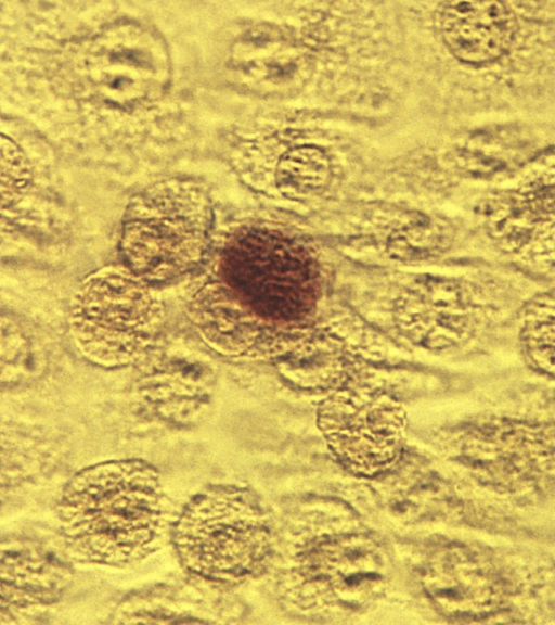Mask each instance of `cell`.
Instances as JSON below:
<instances>
[{
	"label": "cell",
	"instance_id": "1",
	"mask_svg": "<svg viewBox=\"0 0 555 625\" xmlns=\"http://www.w3.org/2000/svg\"><path fill=\"white\" fill-rule=\"evenodd\" d=\"M319 272L308 252L281 234L244 228L216 252L206 280L188 303L198 334L223 355L250 354L262 324L306 317L317 302Z\"/></svg>",
	"mask_w": 555,
	"mask_h": 625
},
{
	"label": "cell",
	"instance_id": "13",
	"mask_svg": "<svg viewBox=\"0 0 555 625\" xmlns=\"http://www.w3.org/2000/svg\"><path fill=\"white\" fill-rule=\"evenodd\" d=\"M331 163L315 146H297L287 151L276 167V183L289 195H305L323 189L330 181Z\"/></svg>",
	"mask_w": 555,
	"mask_h": 625
},
{
	"label": "cell",
	"instance_id": "12",
	"mask_svg": "<svg viewBox=\"0 0 555 625\" xmlns=\"http://www.w3.org/2000/svg\"><path fill=\"white\" fill-rule=\"evenodd\" d=\"M512 326L524 365L541 377L555 379V286L532 292Z\"/></svg>",
	"mask_w": 555,
	"mask_h": 625
},
{
	"label": "cell",
	"instance_id": "2",
	"mask_svg": "<svg viewBox=\"0 0 555 625\" xmlns=\"http://www.w3.org/2000/svg\"><path fill=\"white\" fill-rule=\"evenodd\" d=\"M59 514L70 550L109 565L151 553L167 521L157 472L139 460L100 463L77 473L63 492Z\"/></svg>",
	"mask_w": 555,
	"mask_h": 625
},
{
	"label": "cell",
	"instance_id": "8",
	"mask_svg": "<svg viewBox=\"0 0 555 625\" xmlns=\"http://www.w3.org/2000/svg\"><path fill=\"white\" fill-rule=\"evenodd\" d=\"M477 217L490 244L506 256L535 260L555 254V166H540L488 193Z\"/></svg>",
	"mask_w": 555,
	"mask_h": 625
},
{
	"label": "cell",
	"instance_id": "6",
	"mask_svg": "<svg viewBox=\"0 0 555 625\" xmlns=\"http://www.w3.org/2000/svg\"><path fill=\"white\" fill-rule=\"evenodd\" d=\"M319 424L338 460L354 473H382L400 457L405 416L387 394L366 387L339 390L320 407Z\"/></svg>",
	"mask_w": 555,
	"mask_h": 625
},
{
	"label": "cell",
	"instance_id": "9",
	"mask_svg": "<svg viewBox=\"0 0 555 625\" xmlns=\"http://www.w3.org/2000/svg\"><path fill=\"white\" fill-rule=\"evenodd\" d=\"M438 29L460 62L483 66L505 56L519 31L516 13L502 2L451 1L441 4Z\"/></svg>",
	"mask_w": 555,
	"mask_h": 625
},
{
	"label": "cell",
	"instance_id": "3",
	"mask_svg": "<svg viewBox=\"0 0 555 625\" xmlns=\"http://www.w3.org/2000/svg\"><path fill=\"white\" fill-rule=\"evenodd\" d=\"M211 227L204 186L188 178L156 182L135 194L126 209L124 265L153 286L183 279L206 259Z\"/></svg>",
	"mask_w": 555,
	"mask_h": 625
},
{
	"label": "cell",
	"instance_id": "11",
	"mask_svg": "<svg viewBox=\"0 0 555 625\" xmlns=\"http://www.w3.org/2000/svg\"><path fill=\"white\" fill-rule=\"evenodd\" d=\"M211 385L210 372L203 365L178 361L146 372L139 393L159 417L189 423L207 407Z\"/></svg>",
	"mask_w": 555,
	"mask_h": 625
},
{
	"label": "cell",
	"instance_id": "10",
	"mask_svg": "<svg viewBox=\"0 0 555 625\" xmlns=\"http://www.w3.org/2000/svg\"><path fill=\"white\" fill-rule=\"evenodd\" d=\"M72 570L61 551L40 539L9 538L1 548L2 601L44 603L68 585Z\"/></svg>",
	"mask_w": 555,
	"mask_h": 625
},
{
	"label": "cell",
	"instance_id": "5",
	"mask_svg": "<svg viewBox=\"0 0 555 625\" xmlns=\"http://www.w3.org/2000/svg\"><path fill=\"white\" fill-rule=\"evenodd\" d=\"M173 541L183 566L210 582L234 583L258 573L270 553L264 515L245 490L212 487L184 507Z\"/></svg>",
	"mask_w": 555,
	"mask_h": 625
},
{
	"label": "cell",
	"instance_id": "7",
	"mask_svg": "<svg viewBox=\"0 0 555 625\" xmlns=\"http://www.w3.org/2000/svg\"><path fill=\"white\" fill-rule=\"evenodd\" d=\"M391 573L384 547L366 534H340L312 546L298 567L299 594L327 607L357 609L377 599Z\"/></svg>",
	"mask_w": 555,
	"mask_h": 625
},
{
	"label": "cell",
	"instance_id": "4",
	"mask_svg": "<svg viewBox=\"0 0 555 625\" xmlns=\"http://www.w3.org/2000/svg\"><path fill=\"white\" fill-rule=\"evenodd\" d=\"M164 306L155 286L125 265L92 272L69 308L75 345L90 362L115 368L142 357L158 334Z\"/></svg>",
	"mask_w": 555,
	"mask_h": 625
}]
</instances>
